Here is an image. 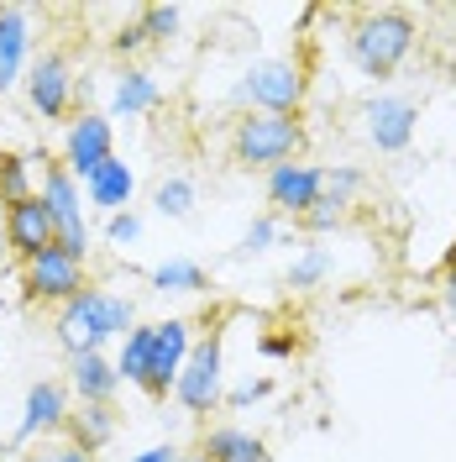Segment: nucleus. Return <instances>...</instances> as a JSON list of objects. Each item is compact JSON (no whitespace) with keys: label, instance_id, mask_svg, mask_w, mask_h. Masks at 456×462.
Here are the masks:
<instances>
[{"label":"nucleus","instance_id":"1","mask_svg":"<svg viewBox=\"0 0 456 462\" xmlns=\"http://www.w3.org/2000/svg\"><path fill=\"white\" fill-rule=\"evenodd\" d=\"M132 326H137V300H132V294L89 284L85 294H74L68 305H58L53 337L68 357H85V352H105L111 342H121Z\"/></svg>","mask_w":456,"mask_h":462},{"label":"nucleus","instance_id":"2","mask_svg":"<svg viewBox=\"0 0 456 462\" xmlns=\"http://www.w3.org/2000/svg\"><path fill=\"white\" fill-rule=\"evenodd\" d=\"M415 42H420V27H415V16L399 11V5L357 11V22L346 32V53H351L362 79H394L404 63H409Z\"/></svg>","mask_w":456,"mask_h":462},{"label":"nucleus","instance_id":"3","mask_svg":"<svg viewBox=\"0 0 456 462\" xmlns=\"http://www.w3.org/2000/svg\"><path fill=\"white\" fill-rule=\"evenodd\" d=\"M305 152V121L299 116H262V111H242L231 126V158L242 169H278L294 163Z\"/></svg>","mask_w":456,"mask_h":462},{"label":"nucleus","instance_id":"4","mask_svg":"<svg viewBox=\"0 0 456 462\" xmlns=\"http://www.w3.org/2000/svg\"><path fill=\"white\" fill-rule=\"evenodd\" d=\"M173 400H178V410H189L195 420L215 415L226 404V331L221 326H210V331L195 337L184 368H178V383H173Z\"/></svg>","mask_w":456,"mask_h":462},{"label":"nucleus","instance_id":"5","mask_svg":"<svg viewBox=\"0 0 456 462\" xmlns=\"http://www.w3.org/2000/svg\"><path fill=\"white\" fill-rule=\"evenodd\" d=\"M37 200L48 205V216H53L58 226V242L53 247H63L68 258L89 263V221H85V184L74 179V173L63 169V163H42V173H37Z\"/></svg>","mask_w":456,"mask_h":462},{"label":"nucleus","instance_id":"6","mask_svg":"<svg viewBox=\"0 0 456 462\" xmlns=\"http://www.w3.org/2000/svg\"><path fill=\"white\" fill-rule=\"evenodd\" d=\"M236 95H242L247 111L299 116L305 95H310V79H305V69L288 63V58H257V63H247V74H242Z\"/></svg>","mask_w":456,"mask_h":462},{"label":"nucleus","instance_id":"7","mask_svg":"<svg viewBox=\"0 0 456 462\" xmlns=\"http://www.w3.org/2000/svg\"><path fill=\"white\" fill-rule=\"evenodd\" d=\"M195 346V320L169 316V320H152V357H147V378H142V394L147 400H169L173 383H178V368Z\"/></svg>","mask_w":456,"mask_h":462},{"label":"nucleus","instance_id":"8","mask_svg":"<svg viewBox=\"0 0 456 462\" xmlns=\"http://www.w3.org/2000/svg\"><path fill=\"white\" fill-rule=\"evenodd\" d=\"M420 132V106L409 95H394V89H378L362 100V137H368L378 152H404Z\"/></svg>","mask_w":456,"mask_h":462},{"label":"nucleus","instance_id":"9","mask_svg":"<svg viewBox=\"0 0 456 462\" xmlns=\"http://www.w3.org/2000/svg\"><path fill=\"white\" fill-rule=\"evenodd\" d=\"M115 158V126L105 111H79L68 121V132H63V147H58V163L74 173L79 184H85L89 173L100 169V163H111Z\"/></svg>","mask_w":456,"mask_h":462},{"label":"nucleus","instance_id":"10","mask_svg":"<svg viewBox=\"0 0 456 462\" xmlns=\"http://www.w3.org/2000/svg\"><path fill=\"white\" fill-rule=\"evenodd\" d=\"M27 106L42 121H63V116L74 111V100H79V79H74V63L68 53H42L27 63Z\"/></svg>","mask_w":456,"mask_h":462},{"label":"nucleus","instance_id":"11","mask_svg":"<svg viewBox=\"0 0 456 462\" xmlns=\"http://www.w3.org/2000/svg\"><path fill=\"white\" fill-rule=\"evenodd\" d=\"M22 289H27L32 305H68L74 294L89 289V279H85V263L79 258H68L63 247H48L32 263H22Z\"/></svg>","mask_w":456,"mask_h":462},{"label":"nucleus","instance_id":"12","mask_svg":"<svg viewBox=\"0 0 456 462\" xmlns=\"http://www.w3.org/2000/svg\"><path fill=\"white\" fill-rule=\"evenodd\" d=\"M68 410H74V404H68V383H63V378H37L27 389V400H22V420H16L11 441H16V447H32V441L63 436Z\"/></svg>","mask_w":456,"mask_h":462},{"label":"nucleus","instance_id":"13","mask_svg":"<svg viewBox=\"0 0 456 462\" xmlns=\"http://www.w3.org/2000/svg\"><path fill=\"white\" fill-rule=\"evenodd\" d=\"M262 189H268V205H273V216H310L320 195H325V169L320 163H278V169H268L262 179Z\"/></svg>","mask_w":456,"mask_h":462},{"label":"nucleus","instance_id":"14","mask_svg":"<svg viewBox=\"0 0 456 462\" xmlns=\"http://www.w3.org/2000/svg\"><path fill=\"white\" fill-rule=\"evenodd\" d=\"M58 242V226L53 216H48V205L37 200H22V205H5V247H11V258L32 263L37 253H48Z\"/></svg>","mask_w":456,"mask_h":462},{"label":"nucleus","instance_id":"15","mask_svg":"<svg viewBox=\"0 0 456 462\" xmlns=\"http://www.w3.org/2000/svg\"><path fill=\"white\" fill-rule=\"evenodd\" d=\"M32 63V11L27 5H0V95L27 79Z\"/></svg>","mask_w":456,"mask_h":462},{"label":"nucleus","instance_id":"16","mask_svg":"<svg viewBox=\"0 0 456 462\" xmlns=\"http://www.w3.org/2000/svg\"><path fill=\"white\" fill-rule=\"evenodd\" d=\"M68 394H74L79 404H115V394H121V374H115L111 352L68 357Z\"/></svg>","mask_w":456,"mask_h":462},{"label":"nucleus","instance_id":"17","mask_svg":"<svg viewBox=\"0 0 456 462\" xmlns=\"http://www.w3.org/2000/svg\"><path fill=\"white\" fill-rule=\"evenodd\" d=\"M132 195H137V173H132L126 158H111V163H100V169L85 179V200H89V210H100V216L132 210Z\"/></svg>","mask_w":456,"mask_h":462},{"label":"nucleus","instance_id":"18","mask_svg":"<svg viewBox=\"0 0 456 462\" xmlns=\"http://www.w3.org/2000/svg\"><path fill=\"white\" fill-rule=\"evenodd\" d=\"M163 106V89H158V79L147 74V69H137V63H126L121 74H115L111 85V121H137V116H152Z\"/></svg>","mask_w":456,"mask_h":462},{"label":"nucleus","instance_id":"19","mask_svg":"<svg viewBox=\"0 0 456 462\" xmlns=\"http://www.w3.org/2000/svg\"><path fill=\"white\" fill-rule=\"evenodd\" d=\"M195 452H200L205 462H268L262 436H252L247 426H205Z\"/></svg>","mask_w":456,"mask_h":462},{"label":"nucleus","instance_id":"20","mask_svg":"<svg viewBox=\"0 0 456 462\" xmlns=\"http://www.w3.org/2000/svg\"><path fill=\"white\" fill-rule=\"evenodd\" d=\"M115 426H121V415H115V404H74L68 410V426H63V441H74L79 452H100V447H111Z\"/></svg>","mask_w":456,"mask_h":462},{"label":"nucleus","instance_id":"21","mask_svg":"<svg viewBox=\"0 0 456 462\" xmlns=\"http://www.w3.org/2000/svg\"><path fill=\"white\" fill-rule=\"evenodd\" d=\"M53 163L42 147L32 152H0V205H22L37 195V169Z\"/></svg>","mask_w":456,"mask_h":462},{"label":"nucleus","instance_id":"22","mask_svg":"<svg viewBox=\"0 0 456 462\" xmlns=\"http://www.w3.org/2000/svg\"><path fill=\"white\" fill-rule=\"evenodd\" d=\"M147 284L158 289V294H205L210 273H205V263H195V258H163V263L147 268Z\"/></svg>","mask_w":456,"mask_h":462},{"label":"nucleus","instance_id":"23","mask_svg":"<svg viewBox=\"0 0 456 462\" xmlns=\"http://www.w3.org/2000/svg\"><path fill=\"white\" fill-rule=\"evenodd\" d=\"M195 205H200V189H195V179H184V173H169V179L152 184V210H158L163 221H189Z\"/></svg>","mask_w":456,"mask_h":462},{"label":"nucleus","instance_id":"24","mask_svg":"<svg viewBox=\"0 0 456 462\" xmlns=\"http://www.w3.org/2000/svg\"><path fill=\"white\" fill-rule=\"evenodd\" d=\"M147 357H152V326L137 320V326L121 337V346H115V374H121V383H137V389H142Z\"/></svg>","mask_w":456,"mask_h":462},{"label":"nucleus","instance_id":"25","mask_svg":"<svg viewBox=\"0 0 456 462\" xmlns=\"http://www.w3.org/2000/svg\"><path fill=\"white\" fill-rule=\"evenodd\" d=\"M331 268H336V258H331V247H320V242H305L299 247V258L288 263V289H299V294H310V289H320L325 279H331Z\"/></svg>","mask_w":456,"mask_h":462},{"label":"nucleus","instance_id":"26","mask_svg":"<svg viewBox=\"0 0 456 462\" xmlns=\"http://www.w3.org/2000/svg\"><path fill=\"white\" fill-rule=\"evenodd\" d=\"M278 242H284V216L268 210V216H252V226L242 231V242L231 247V258H262V253L278 247Z\"/></svg>","mask_w":456,"mask_h":462},{"label":"nucleus","instance_id":"27","mask_svg":"<svg viewBox=\"0 0 456 462\" xmlns=\"http://www.w3.org/2000/svg\"><path fill=\"white\" fill-rule=\"evenodd\" d=\"M368 189V173L357 169V163H336V169H325V200H336V205H357V195Z\"/></svg>","mask_w":456,"mask_h":462},{"label":"nucleus","instance_id":"28","mask_svg":"<svg viewBox=\"0 0 456 462\" xmlns=\"http://www.w3.org/2000/svg\"><path fill=\"white\" fill-rule=\"evenodd\" d=\"M137 27L147 32V42H169L173 32L184 27V11L178 5H142L137 11Z\"/></svg>","mask_w":456,"mask_h":462},{"label":"nucleus","instance_id":"29","mask_svg":"<svg viewBox=\"0 0 456 462\" xmlns=\"http://www.w3.org/2000/svg\"><path fill=\"white\" fill-rule=\"evenodd\" d=\"M299 226L320 242V236H331V231L346 226V205H336V200H325V195H320V205H315L310 216H299Z\"/></svg>","mask_w":456,"mask_h":462},{"label":"nucleus","instance_id":"30","mask_svg":"<svg viewBox=\"0 0 456 462\" xmlns=\"http://www.w3.org/2000/svg\"><path fill=\"white\" fill-rule=\"evenodd\" d=\"M22 462H89V452H79V447L63 441V436H48V441H32V452Z\"/></svg>","mask_w":456,"mask_h":462},{"label":"nucleus","instance_id":"31","mask_svg":"<svg viewBox=\"0 0 456 462\" xmlns=\"http://www.w3.org/2000/svg\"><path fill=\"white\" fill-rule=\"evenodd\" d=\"M137 236H142V216H137V210L105 216V242H111V247H132Z\"/></svg>","mask_w":456,"mask_h":462},{"label":"nucleus","instance_id":"32","mask_svg":"<svg viewBox=\"0 0 456 462\" xmlns=\"http://www.w3.org/2000/svg\"><path fill=\"white\" fill-rule=\"evenodd\" d=\"M268 394H273V378H247V383L226 389V410H252V404H262Z\"/></svg>","mask_w":456,"mask_h":462},{"label":"nucleus","instance_id":"33","mask_svg":"<svg viewBox=\"0 0 456 462\" xmlns=\"http://www.w3.org/2000/svg\"><path fill=\"white\" fill-rule=\"evenodd\" d=\"M111 48H115L121 58H132V53H142V48H152V42H147V32L132 22V27H121V32L111 37Z\"/></svg>","mask_w":456,"mask_h":462},{"label":"nucleus","instance_id":"34","mask_svg":"<svg viewBox=\"0 0 456 462\" xmlns=\"http://www.w3.org/2000/svg\"><path fill=\"white\" fill-rule=\"evenodd\" d=\"M257 352H262V357H273V363H284V357H294V352H299V342H294V337H262V342H257Z\"/></svg>","mask_w":456,"mask_h":462},{"label":"nucleus","instance_id":"35","mask_svg":"<svg viewBox=\"0 0 456 462\" xmlns=\"http://www.w3.org/2000/svg\"><path fill=\"white\" fill-rule=\"evenodd\" d=\"M126 462H178V447L163 441V447H147V452H137V457H126Z\"/></svg>","mask_w":456,"mask_h":462},{"label":"nucleus","instance_id":"36","mask_svg":"<svg viewBox=\"0 0 456 462\" xmlns=\"http://www.w3.org/2000/svg\"><path fill=\"white\" fill-rule=\"evenodd\" d=\"M441 305H446V316L456 320V268H446V279H441Z\"/></svg>","mask_w":456,"mask_h":462},{"label":"nucleus","instance_id":"37","mask_svg":"<svg viewBox=\"0 0 456 462\" xmlns=\"http://www.w3.org/2000/svg\"><path fill=\"white\" fill-rule=\"evenodd\" d=\"M11 258V247H5V205H0V263Z\"/></svg>","mask_w":456,"mask_h":462},{"label":"nucleus","instance_id":"38","mask_svg":"<svg viewBox=\"0 0 456 462\" xmlns=\"http://www.w3.org/2000/svg\"><path fill=\"white\" fill-rule=\"evenodd\" d=\"M178 462H205L200 452H178Z\"/></svg>","mask_w":456,"mask_h":462},{"label":"nucleus","instance_id":"39","mask_svg":"<svg viewBox=\"0 0 456 462\" xmlns=\"http://www.w3.org/2000/svg\"><path fill=\"white\" fill-rule=\"evenodd\" d=\"M11 457V441H5V436H0V462Z\"/></svg>","mask_w":456,"mask_h":462},{"label":"nucleus","instance_id":"40","mask_svg":"<svg viewBox=\"0 0 456 462\" xmlns=\"http://www.w3.org/2000/svg\"><path fill=\"white\" fill-rule=\"evenodd\" d=\"M446 268H456V247H451V253H446Z\"/></svg>","mask_w":456,"mask_h":462}]
</instances>
